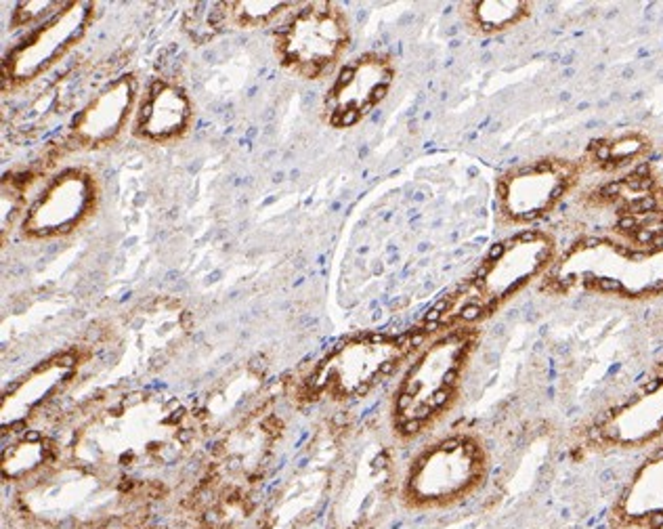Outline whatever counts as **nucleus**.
<instances>
[{
    "instance_id": "nucleus-14",
    "label": "nucleus",
    "mask_w": 663,
    "mask_h": 529,
    "mask_svg": "<svg viewBox=\"0 0 663 529\" xmlns=\"http://www.w3.org/2000/svg\"><path fill=\"white\" fill-rule=\"evenodd\" d=\"M46 460V445L42 441H21L11 452L5 454V474L11 479H19L30 470L38 468Z\"/></svg>"
},
{
    "instance_id": "nucleus-13",
    "label": "nucleus",
    "mask_w": 663,
    "mask_h": 529,
    "mask_svg": "<svg viewBox=\"0 0 663 529\" xmlns=\"http://www.w3.org/2000/svg\"><path fill=\"white\" fill-rule=\"evenodd\" d=\"M466 9L470 28L483 34L510 30L529 15V3L525 0H479L466 5Z\"/></svg>"
},
{
    "instance_id": "nucleus-6",
    "label": "nucleus",
    "mask_w": 663,
    "mask_h": 529,
    "mask_svg": "<svg viewBox=\"0 0 663 529\" xmlns=\"http://www.w3.org/2000/svg\"><path fill=\"white\" fill-rule=\"evenodd\" d=\"M485 468L483 449L470 437H451L432 445L409 472V491L418 500H447L468 491Z\"/></svg>"
},
{
    "instance_id": "nucleus-15",
    "label": "nucleus",
    "mask_w": 663,
    "mask_h": 529,
    "mask_svg": "<svg viewBox=\"0 0 663 529\" xmlns=\"http://www.w3.org/2000/svg\"><path fill=\"white\" fill-rule=\"evenodd\" d=\"M290 3H267V0H260V3H252V0H243V3H233L229 5V15L233 17V21L241 28H256L260 23H265L267 19H271L273 15H277L282 9H290Z\"/></svg>"
},
{
    "instance_id": "nucleus-4",
    "label": "nucleus",
    "mask_w": 663,
    "mask_h": 529,
    "mask_svg": "<svg viewBox=\"0 0 663 529\" xmlns=\"http://www.w3.org/2000/svg\"><path fill=\"white\" fill-rule=\"evenodd\" d=\"M405 351L403 342L389 336L355 338L329 353L315 367L309 386L313 393L334 399L361 397L391 372Z\"/></svg>"
},
{
    "instance_id": "nucleus-5",
    "label": "nucleus",
    "mask_w": 663,
    "mask_h": 529,
    "mask_svg": "<svg viewBox=\"0 0 663 529\" xmlns=\"http://www.w3.org/2000/svg\"><path fill=\"white\" fill-rule=\"evenodd\" d=\"M575 179V164L558 157L516 166L506 172L498 185L502 215L512 225H531L552 213Z\"/></svg>"
},
{
    "instance_id": "nucleus-1",
    "label": "nucleus",
    "mask_w": 663,
    "mask_h": 529,
    "mask_svg": "<svg viewBox=\"0 0 663 529\" xmlns=\"http://www.w3.org/2000/svg\"><path fill=\"white\" fill-rule=\"evenodd\" d=\"M556 242L539 229L522 231L498 242L487 252L468 284L460 290L447 315L473 322L498 309L516 292L552 269ZM447 315H443V320Z\"/></svg>"
},
{
    "instance_id": "nucleus-8",
    "label": "nucleus",
    "mask_w": 663,
    "mask_h": 529,
    "mask_svg": "<svg viewBox=\"0 0 663 529\" xmlns=\"http://www.w3.org/2000/svg\"><path fill=\"white\" fill-rule=\"evenodd\" d=\"M93 15V5L69 3L53 19L40 25L27 40H23L5 61V80L13 84L30 82L59 61L86 30Z\"/></svg>"
},
{
    "instance_id": "nucleus-2",
    "label": "nucleus",
    "mask_w": 663,
    "mask_h": 529,
    "mask_svg": "<svg viewBox=\"0 0 663 529\" xmlns=\"http://www.w3.org/2000/svg\"><path fill=\"white\" fill-rule=\"evenodd\" d=\"M473 349V334L453 330L434 340L407 369L395 399L397 427L418 433L428 420L445 410Z\"/></svg>"
},
{
    "instance_id": "nucleus-9",
    "label": "nucleus",
    "mask_w": 663,
    "mask_h": 529,
    "mask_svg": "<svg viewBox=\"0 0 663 529\" xmlns=\"http://www.w3.org/2000/svg\"><path fill=\"white\" fill-rule=\"evenodd\" d=\"M95 202V183L82 170H67L46 187L23 223L34 237H53L76 229Z\"/></svg>"
},
{
    "instance_id": "nucleus-3",
    "label": "nucleus",
    "mask_w": 663,
    "mask_h": 529,
    "mask_svg": "<svg viewBox=\"0 0 663 529\" xmlns=\"http://www.w3.org/2000/svg\"><path fill=\"white\" fill-rule=\"evenodd\" d=\"M348 44V21L340 7L311 3L279 30L275 50L292 74L315 80L334 67Z\"/></svg>"
},
{
    "instance_id": "nucleus-11",
    "label": "nucleus",
    "mask_w": 663,
    "mask_h": 529,
    "mask_svg": "<svg viewBox=\"0 0 663 529\" xmlns=\"http://www.w3.org/2000/svg\"><path fill=\"white\" fill-rule=\"evenodd\" d=\"M189 122V99L179 86L158 82L147 93L139 112V133L164 141L183 133Z\"/></svg>"
},
{
    "instance_id": "nucleus-10",
    "label": "nucleus",
    "mask_w": 663,
    "mask_h": 529,
    "mask_svg": "<svg viewBox=\"0 0 663 529\" xmlns=\"http://www.w3.org/2000/svg\"><path fill=\"white\" fill-rule=\"evenodd\" d=\"M134 97V82L130 76L118 78L105 91H101L78 114L72 135L80 145L99 147L112 141L126 122Z\"/></svg>"
},
{
    "instance_id": "nucleus-7",
    "label": "nucleus",
    "mask_w": 663,
    "mask_h": 529,
    "mask_svg": "<svg viewBox=\"0 0 663 529\" xmlns=\"http://www.w3.org/2000/svg\"><path fill=\"white\" fill-rule=\"evenodd\" d=\"M393 76L391 59L380 52H365L348 61L325 95L327 122L338 128L357 124L386 97Z\"/></svg>"
},
{
    "instance_id": "nucleus-12",
    "label": "nucleus",
    "mask_w": 663,
    "mask_h": 529,
    "mask_svg": "<svg viewBox=\"0 0 663 529\" xmlns=\"http://www.w3.org/2000/svg\"><path fill=\"white\" fill-rule=\"evenodd\" d=\"M623 506L627 517L634 519L663 513V449L638 470L625 493Z\"/></svg>"
}]
</instances>
